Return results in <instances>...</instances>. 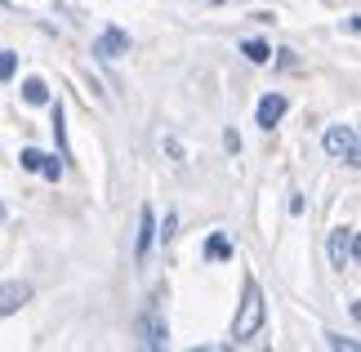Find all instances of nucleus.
<instances>
[{"label":"nucleus","instance_id":"nucleus-1","mask_svg":"<svg viewBox=\"0 0 361 352\" xmlns=\"http://www.w3.org/2000/svg\"><path fill=\"white\" fill-rule=\"evenodd\" d=\"M263 321H268L263 290H259L255 277H245V286H241V308H237V321H232V339H237V344H250V339L263 330Z\"/></svg>","mask_w":361,"mask_h":352},{"label":"nucleus","instance_id":"nucleus-2","mask_svg":"<svg viewBox=\"0 0 361 352\" xmlns=\"http://www.w3.org/2000/svg\"><path fill=\"white\" fill-rule=\"evenodd\" d=\"M322 147L330 161H343V165H357L361 161V147H357V130L353 125H330L322 134Z\"/></svg>","mask_w":361,"mask_h":352},{"label":"nucleus","instance_id":"nucleus-3","mask_svg":"<svg viewBox=\"0 0 361 352\" xmlns=\"http://www.w3.org/2000/svg\"><path fill=\"white\" fill-rule=\"evenodd\" d=\"M138 339H143L147 352H161L165 344H170V326H165V312H161L157 299H152L143 308V317H138Z\"/></svg>","mask_w":361,"mask_h":352},{"label":"nucleus","instance_id":"nucleus-4","mask_svg":"<svg viewBox=\"0 0 361 352\" xmlns=\"http://www.w3.org/2000/svg\"><path fill=\"white\" fill-rule=\"evenodd\" d=\"M121 54H130V36H125L121 27H103V32L94 36V59H99V63H116Z\"/></svg>","mask_w":361,"mask_h":352},{"label":"nucleus","instance_id":"nucleus-5","mask_svg":"<svg viewBox=\"0 0 361 352\" xmlns=\"http://www.w3.org/2000/svg\"><path fill=\"white\" fill-rule=\"evenodd\" d=\"M357 263V232L353 228H335L330 232V267H353Z\"/></svg>","mask_w":361,"mask_h":352},{"label":"nucleus","instance_id":"nucleus-6","mask_svg":"<svg viewBox=\"0 0 361 352\" xmlns=\"http://www.w3.org/2000/svg\"><path fill=\"white\" fill-rule=\"evenodd\" d=\"M32 281H5V286H0V317H13L18 312L23 303H32Z\"/></svg>","mask_w":361,"mask_h":352},{"label":"nucleus","instance_id":"nucleus-7","mask_svg":"<svg viewBox=\"0 0 361 352\" xmlns=\"http://www.w3.org/2000/svg\"><path fill=\"white\" fill-rule=\"evenodd\" d=\"M286 107H290L286 94H263L259 107H255V125H259V130H272V125L286 116Z\"/></svg>","mask_w":361,"mask_h":352},{"label":"nucleus","instance_id":"nucleus-8","mask_svg":"<svg viewBox=\"0 0 361 352\" xmlns=\"http://www.w3.org/2000/svg\"><path fill=\"white\" fill-rule=\"evenodd\" d=\"M152 241H157V214H152V205H143V210H138V241H134V259L138 263L147 259Z\"/></svg>","mask_w":361,"mask_h":352},{"label":"nucleus","instance_id":"nucleus-9","mask_svg":"<svg viewBox=\"0 0 361 352\" xmlns=\"http://www.w3.org/2000/svg\"><path fill=\"white\" fill-rule=\"evenodd\" d=\"M23 103L45 107V103H49V85H45L40 76H27V80H23Z\"/></svg>","mask_w":361,"mask_h":352},{"label":"nucleus","instance_id":"nucleus-10","mask_svg":"<svg viewBox=\"0 0 361 352\" xmlns=\"http://www.w3.org/2000/svg\"><path fill=\"white\" fill-rule=\"evenodd\" d=\"M49 130H54V143H59V157L67 161L72 152H67V116H63V103H54V125H49Z\"/></svg>","mask_w":361,"mask_h":352},{"label":"nucleus","instance_id":"nucleus-11","mask_svg":"<svg viewBox=\"0 0 361 352\" xmlns=\"http://www.w3.org/2000/svg\"><path fill=\"white\" fill-rule=\"evenodd\" d=\"M40 178H49V183H59L63 178V157H40Z\"/></svg>","mask_w":361,"mask_h":352},{"label":"nucleus","instance_id":"nucleus-12","mask_svg":"<svg viewBox=\"0 0 361 352\" xmlns=\"http://www.w3.org/2000/svg\"><path fill=\"white\" fill-rule=\"evenodd\" d=\"M241 54H245L250 63H268V59H272V49L263 45V40H245V45H241Z\"/></svg>","mask_w":361,"mask_h":352},{"label":"nucleus","instance_id":"nucleus-13","mask_svg":"<svg viewBox=\"0 0 361 352\" xmlns=\"http://www.w3.org/2000/svg\"><path fill=\"white\" fill-rule=\"evenodd\" d=\"M205 255H210V259H228V255H232V241H228L224 232H214L210 245H205Z\"/></svg>","mask_w":361,"mask_h":352},{"label":"nucleus","instance_id":"nucleus-14","mask_svg":"<svg viewBox=\"0 0 361 352\" xmlns=\"http://www.w3.org/2000/svg\"><path fill=\"white\" fill-rule=\"evenodd\" d=\"M13 72H18V54L0 49V80H13Z\"/></svg>","mask_w":361,"mask_h":352},{"label":"nucleus","instance_id":"nucleus-15","mask_svg":"<svg viewBox=\"0 0 361 352\" xmlns=\"http://www.w3.org/2000/svg\"><path fill=\"white\" fill-rule=\"evenodd\" d=\"M322 344L335 348V352H339V348H343V352H357V339H348V334H322Z\"/></svg>","mask_w":361,"mask_h":352},{"label":"nucleus","instance_id":"nucleus-16","mask_svg":"<svg viewBox=\"0 0 361 352\" xmlns=\"http://www.w3.org/2000/svg\"><path fill=\"white\" fill-rule=\"evenodd\" d=\"M40 157H45V152H36V147H23V157H18V161H23V170H32V174H36V170H40Z\"/></svg>","mask_w":361,"mask_h":352},{"label":"nucleus","instance_id":"nucleus-17","mask_svg":"<svg viewBox=\"0 0 361 352\" xmlns=\"http://www.w3.org/2000/svg\"><path fill=\"white\" fill-rule=\"evenodd\" d=\"M174 228H178V214H165V223L157 228V236H161V241H170V236H174Z\"/></svg>","mask_w":361,"mask_h":352},{"label":"nucleus","instance_id":"nucleus-18","mask_svg":"<svg viewBox=\"0 0 361 352\" xmlns=\"http://www.w3.org/2000/svg\"><path fill=\"white\" fill-rule=\"evenodd\" d=\"M224 147H228V152H241V138H237V130H224Z\"/></svg>","mask_w":361,"mask_h":352},{"label":"nucleus","instance_id":"nucleus-19","mask_svg":"<svg viewBox=\"0 0 361 352\" xmlns=\"http://www.w3.org/2000/svg\"><path fill=\"white\" fill-rule=\"evenodd\" d=\"M9 5H13V0H0V9H9Z\"/></svg>","mask_w":361,"mask_h":352},{"label":"nucleus","instance_id":"nucleus-20","mask_svg":"<svg viewBox=\"0 0 361 352\" xmlns=\"http://www.w3.org/2000/svg\"><path fill=\"white\" fill-rule=\"evenodd\" d=\"M0 223H5V205H0Z\"/></svg>","mask_w":361,"mask_h":352}]
</instances>
